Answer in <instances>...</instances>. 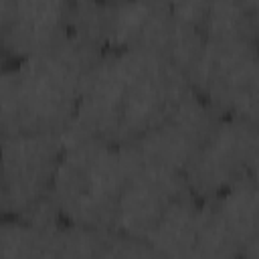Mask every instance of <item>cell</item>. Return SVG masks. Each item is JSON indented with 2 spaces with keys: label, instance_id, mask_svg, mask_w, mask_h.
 <instances>
[{
  "label": "cell",
  "instance_id": "6da1fadb",
  "mask_svg": "<svg viewBox=\"0 0 259 259\" xmlns=\"http://www.w3.org/2000/svg\"><path fill=\"white\" fill-rule=\"evenodd\" d=\"M130 170L132 154L125 144L69 140L63 142L49 194L67 225L109 229Z\"/></svg>",
  "mask_w": 259,
  "mask_h": 259
},
{
  "label": "cell",
  "instance_id": "7a4b0ae2",
  "mask_svg": "<svg viewBox=\"0 0 259 259\" xmlns=\"http://www.w3.org/2000/svg\"><path fill=\"white\" fill-rule=\"evenodd\" d=\"M103 53L71 34L14 67L20 130L61 134L71 121L83 79Z\"/></svg>",
  "mask_w": 259,
  "mask_h": 259
},
{
  "label": "cell",
  "instance_id": "3957f363",
  "mask_svg": "<svg viewBox=\"0 0 259 259\" xmlns=\"http://www.w3.org/2000/svg\"><path fill=\"white\" fill-rule=\"evenodd\" d=\"M186 79L219 113L255 121L257 55L253 38L204 40Z\"/></svg>",
  "mask_w": 259,
  "mask_h": 259
},
{
  "label": "cell",
  "instance_id": "277c9868",
  "mask_svg": "<svg viewBox=\"0 0 259 259\" xmlns=\"http://www.w3.org/2000/svg\"><path fill=\"white\" fill-rule=\"evenodd\" d=\"M255 121L223 115L186 164L182 176L196 200H210L247 174H255Z\"/></svg>",
  "mask_w": 259,
  "mask_h": 259
},
{
  "label": "cell",
  "instance_id": "5b68a950",
  "mask_svg": "<svg viewBox=\"0 0 259 259\" xmlns=\"http://www.w3.org/2000/svg\"><path fill=\"white\" fill-rule=\"evenodd\" d=\"M63 154L61 134L18 130L0 142V192L4 210L22 214L49 194Z\"/></svg>",
  "mask_w": 259,
  "mask_h": 259
},
{
  "label": "cell",
  "instance_id": "8992f818",
  "mask_svg": "<svg viewBox=\"0 0 259 259\" xmlns=\"http://www.w3.org/2000/svg\"><path fill=\"white\" fill-rule=\"evenodd\" d=\"M184 192L188 188L180 172L138 162L132 154V170L117 198L109 231L144 243L168 204Z\"/></svg>",
  "mask_w": 259,
  "mask_h": 259
},
{
  "label": "cell",
  "instance_id": "52a82bcc",
  "mask_svg": "<svg viewBox=\"0 0 259 259\" xmlns=\"http://www.w3.org/2000/svg\"><path fill=\"white\" fill-rule=\"evenodd\" d=\"M69 0H14L0 34L8 61H22L57 45L65 34Z\"/></svg>",
  "mask_w": 259,
  "mask_h": 259
},
{
  "label": "cell",
  "instance_id": "ba28073f",
  "mask_svg": "<svg viewBox=\"0 0 259 259\" xmlns=\"http://www.w3.org/2000/svg\"><path fill=\"white\" fill-rule=\"evenodd\" d=\"M210 206L225 233L237 247L239 255H257V184L255 174H247L233 182L227 190L210 200Z\"/></svg>",
  "mask_w": 259,
  "mask_h": 259
},
{
  "label": "cell",
  "instance_id": "9c48e42d",
  "mask_svg": "<svg viewBox=\"0 0 259 259\" xmlns=\"http://www.w3.org/2000/svg\"><path fill=\"white\" fill-rule=\"evenodd\" d=\"M198 206L200 200H196L190 190L174 198L144 241L152 253L194 255Z\"/></svg>",
  "mask_w": 259,
  "mask_h": 259
},
{
  "label": "cell",
  "instance_id": "30bf717a",
  "mask_svg": "<svg viewBox=\"0 0 259 259\" xmlns=\"http://www.w3.org/2000/svg\"><path fill=\"white\" fill-rule=\"evenodd\" d=\"M49 233L26 221H0V255H47Z\"/></svg>",
  "mask_w": 259,
  "mask_h": 259
}]
</instances>
